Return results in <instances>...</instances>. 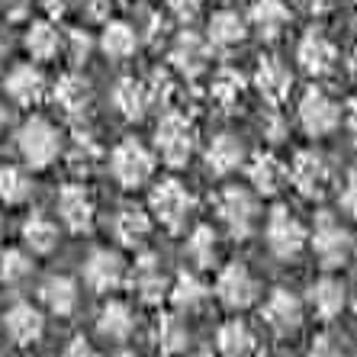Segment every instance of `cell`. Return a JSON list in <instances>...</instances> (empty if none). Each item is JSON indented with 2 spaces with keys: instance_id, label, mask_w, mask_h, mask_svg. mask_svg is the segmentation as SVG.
Segmentation results:
<instances>
[{
  "instance_id": "83f0119b",
  "label": "cell",
  "mask_w": 357,
  "mask_h": 357,
  "mask_svg": "<svg viewBox=\"0 0 357 357\" xmlns=\"http://www.w3.org/2000/svg\"><path fill=\"white\" fill-rule=\"evenodd\" d=\"M248 177H251V183L258 187L261 193H277L280 190V183H283V177H287V171H283V165L271 155V151H261V155H255L251 158V165H248Z\"/></svg>"
},
{
  "instance_id": "4dcf8cb0",
  "label": "cell",
  "mask_w": 357,
  "mask_h": 357,
  "mask_svg": "<svg viewBox=\"0 0 357 357\" xmlns=\"http://www.w3.org/2000/svg\"><path fill=\"white\" fill-rule=\"evenodd\" d=\"M149 232H151V222L139 206H123L116 213V235L126 248H139L142 241L149 238Z\"/></svg>"
},
{
  "instance_id": "484cf974",
  "label": "cell",
  "mask_w": 357,
  "mask_h": 357,
  "mask_svg": "<svg viewBox=\"0 0 357 357\" xmlns=\"http://www.w3.org/2000/svg\"><path fill=\"white\" fill-rule=\"evenodd\" d=\"M59 49H61V36L49 20H36V23L26 29V52H29L36 61H52L59 55Z\"/></svg>"
},
{
  "instance_id": "2e32d148",
  "label": "cell",
  "mask_w": 357,
  "mask_h": 357,
  "mask_svg": "<svg viewBox=\"0 0 357 357\" xmlns=\"http://www.w3.org/2000/svg\"><path fill=\"white\" fill-rule=\"evenodd\" d=\"M255 84H258L261 97L267 100V103H283V100L290 97V87H293V75L290 68L283 65L280 59H274V55H267V59L258 61V71H255Z\"/></svg>"
},
{
  "instance_id": "277c9868",
  "label": "cell",
  "mask_w": 357,
  "mask_h": 357,
  "mask_svg": "<svg viewBox=\"0 0 357 357\" xmlns=\"http://www.w3.org/2000/svg\"><path fill=\"white\" fill-rule=\"evenodd\" d=\"M267 245L277 258L290 261L296 258L303 245H306V229L299 225L296 216H290L287 206H274L271 209V219H267Z\"/></svg>"
},
{
  "instance_id": "d590c367",
  "label": "cell",
  "mask_w": 357,
  "mask_h": 357,
  "mask_svg": "<svg viewBox=\"0 0 357 357\" xmlns=\"http://www.w3.org/2000/svg\"><path fill=\"white\" fill-rule=\"evenodd\" d=\"M49 309L55 316H71L77 306V290H75V280H68V277H52L45 283V290H42Z\"/></svg>"
},
{
  "instance_id": "7dc6e473",
  "label": "cell",
  "mask_w": 357,
  "mask_h": 357,
  "mask_svg": "<svg viewBox=\"0 0 357 357\" xmlns=\"http://www.w3.org/2000/svg\"><path fill=\"white\" fill-rule=\"evenodd\" d=\"M303 3H306V10H312V13H325L335 0H303Z\"/></svg>"
},
{
  "instance_id": "52a82bcc",
  "label": "cell",
  "mask_w": 357,
  "mask_h": 357,
  "mask_svg": "<svg viewBox=\"0 0 357 357\" xmlns=\"http://www.w3.org/2000/svg\"><path fill=\"white\" fill-rule=\"evenodd\" d=\"M338 119H341L338 103L325 91L309 87V91L303 93V100H299V123H303V129H306L309 135H328L335 126H338Z\"/></svg>"
},
{
  "instance_id": "9a60e30c",
  "label": "cell",
  "mask_w": 357,
  "mask_h": 357,
  "mask_svg": "<svg viewBox=\"0 0 357 357\" xmlns=\"http://www.w3.org/2000/svg\"><path fill=\"white\" fill-rule=\"evenodd\" d=\"M84 277H87V283H91L97 293H109L123 283L126 264H123V258H119L116 251L100 248L87 258V264H84Z\"/></svg>"
},
{
  "instance_id": "f5cc1de1",
  "label": "cell",
  "mask_w": 357,
  "mask_h": 357,
  "mask_svg": "<svg viewBox=\"0 0 357 357\" xmlns=\"http://www.w3.org/2000/svg\"><path fill=\"white\" fill-rule=\"evenodd\" d=\"M354 316H357V299H354Z\"/></svg>"
},
{
  "instance_id": "d4e9b609",
  "label": "cell",
  "mask_w": 357,
  "mask_h": 357,
  "mask_svg": "<svg viewBox=\"0 0 357 357\" xmlns=\"http://www.w3.org/2000/svg\"><path fill=\"white\" fill-rule=\"evenodd\" d=\"M3 322H7V332L17 344H33L42 335V316H39V309L29 306V303H17V306L7 312Z\"/></svg>"
},
{
  "instance_id": "f35d334b",
  "label": "cell",
  "mask_w": 357,
  "mask_h": 357,
  "mask_svg": "<svg viewBox=\"0 0 357 357\" xmlns=\"http://www.w3.org/2000/svg\"><path fill=\"white\" fill-rule=\"evenodd\" d=\"M29 258H26L23 251H3V258H0V274H3V280H20V277L29 274Z\"/></svg>"
},
{
  "instance_id": "f907efd6",
  "label": "cell",
  "mask_w": 357,
  "mask_h": 357,
  "mask_svg": "<svg viewBox=\"0 0 357 357\" xmlns=\"http://www.w3.org/2000/svg\"><path fill=\"white\" fill-rule=\"evenodd\" d=\"M3 126H7V109L0 107V129H3Z\"/></svg>"
},
{
  "instance_id": "cb8c5ba5",
  "label": "cell",
  "mask_w": 357,
  "mask_h": 357,
  "mask_svg": "<svg viewBox=\"0 0 357 357\" xmlns=\"http://www.w3.org/2000/svg\"><path fill=\"white\" fill-rule=\"evenodd\" d=\"M55 103L65 109L68 116H84L91 107V84L81 75H65L55 84Z\"/></svg>"
},
{
  "instance_id": "ab89813d",
  "label": "cell",
  "mask_w": 357,
  "mask_h": 357,
  "mask_svg": "<svg viewBox=\"0 0 357 357\" xmlns=\"http://www.w3.org/2000/svg\"><path fill=\"white\" fill-rule=\"evenodd\" d=\"M77 3H81L84 20H91V23L109 20V0H77Z\"/></svg>"
},
{
  "instance_id": "bcb514c9",
  "label": "cell",
  "mask_w": 357,
  "mask_h": 357,
  "mask_svg": "<svg viewBox=\"0 0 357 357\" xmlns=\"http://www.w3.org/2000/svg\"><path fill=\"white\" fill-rule=\"evenodd\" d=\"M42 3H45V10H49L52 17H61V13L68 10V3H71V0H42Z\"/></svg>"
},
{
  "instance_id": "3957f363",
  "label": "cell",
  "mask_w": 357,
  "mask_h": 357,
  "mask_svg": "<svg viewBox=\"0 0 357 357\" xmlns=\"http://www.w3.org/2000/svg\"><path fill=\"white\" fill-rule=\"evenodd\" d=\"M59 149H61L59 129L49 119L33 116L20 129V151H23V158L33 167H49L52 161L59 158Z\"/></svg>"
},
{
  "instance_id": "f546056e",
  "label": "cell",
  "mask_w": 357,
  "mask_h": 357,
  "mask_svg": "<svg viewBox=\"0 0 357 357\" xmlns=\"http://www.w3.org/2000/svg\"><path fill=\"white\" fill-rule=\"evenodd\" d=\"M312 306H316L319 319L332 322L341 312V306H344V280H338V277L316 280V287H312Z\"/></svg>"
},
{
  "instance_id": "9c48e42d",
  "label": "cell",
  "mask_w": 357,
  "mask_h": 357,
  "mask_svg": "<svg viewBox=\"0 0 357 357\" xmlns=\"http://www.w3.org/2000/svg\"><path fill=\"white\" fill-rule=\"evenodd\" d=\"M216 209L219 219L225 222V229L235 235V238H248L251 225H255V199L241 187H225L216 197Z\"/></svg>"
},
{
  "instance_id": "5b68a950",
  "label": "cell",
  "mask_w": 357,
  "mask_h": 357,
  "mask_svg": "<svg viewBox=\"0 0 357 357\" xmlns=\"http://www.w3.org/2000/svg\"><path fill=\"white\" fill-rule=\"evenodd\" d=\"M312 248H316L322 267H341L351 255V235L344 232V225L335 222L332 213H322L316 222V232H312Z\"/></svg>"
},
{
  "instance_id": "d6a6232c",
  "label": "cell",
  "mask_w": 357,
  "mask_h": 357,
  "mask_svg": "<svg viewBox=\"0 0 357 357\" xmlns=\"http://www.w3.org/2000/svg\"><path fill=\"white\" fill-rule=\"evenodd\" d=\"M132 325H135V319H132V312H129L126 303H107L103 312H100V319H97L100 335H107V338H113V341L129 338V335H132Z\"/></svg>"
},
{
  "instance_id": "60d3db41",
  "label": "cell",
  "mask_w": 357,
  "mask_h": 357,
  "mask_svg": "<svg viewBox=\"0 0 357 357\" xmlns=\"http://www.w3.org/2000/svg\"><path fill=\"white\" fill-rule=\"evenodd\" d=\"M309 357H344V351H341L328 335H319V338L312 341V348H309Z\"/></svg>"
},
{
  "instance_id": "4fadbf2b",
  "label": "cell",
  "mask_w": 357,
  "mask_h": 357,
  "mask_svg": "<svg viewBox=\"0 0 357 357\" xmlns=\"http://www.w3.org/2000/svg\"><path fill=\"white\" fill-rule=\"evenodd\" d=\"M171 65L183 77H199L209 65V42L199 39L197 33H181L171 45Z\"/></svg>"
},
{
  "instance_id": "e0dca14e",
  "label": "cell",
  "mask_w": 357,
  "mask_h": 357,
  "mask_svg": "<svg viewBox=\"0 0 357 357\" xmlns=\"http://www.w3.org/2000/svg\"><path fill=\"white\" fill-rule=\"evenodd\" d=\"M113 103H116V109L126 119L139 123L155 103V91H151V84L139 81V77H123L116 84V91H113Z\"/></svg>"
},
{
  "instance_id": "7a4b0ae2",
  "label": "cell",
  "mask_w": 357,
  "mask_h": 357,
  "mask_svg": "<svg viewBox=\"0 0 357 357\" xmlns=\"http://www.w3.org/2000/svg\"><path fill=\"white\" fill-rule=\"evenodd\" d=\"M109 167H113V177H116L123 187H142V183L151 177L155 171V158L151 151L142 145L139 139H123L113 149V158H109Z\"/></svg>"
},
{
  "instance_id": "ba28073f",
  "label": "cell",
  "mask_w": 357,
  "mask_h": 357,
  "mask_svg": "<svg viewBox=\"0 0 357 357\" xmlns=\"http://www.w3.org/2000/svg\"><path fill=\"white\" fill-rule=\"evenodd\" d=\"M190 193L183 190V183L174 181V177L155 183V190H151V209L167 229H181L187 213H190Z\"/></svg>"
},
{
  "instance_id": "ffe728a7",
  "label": "cell",
  "mask_w": 357,
  "mask_h": 357,
  "mask_svg": "<svg viewBox=\"0 0 357 357\" xmlns=\"http://www.w3.org/2000/svg\"><path fill=\"white\" fill-rule=\"evenodd\" d=\"M100 49H103V55H107V59H113V61L132 59L135 49H139V33H135L129 23H123V20H113V23L103 26Z\"/></svg>"
},
{
  "instance_id": "30bf717a",
  "label": "cell",
  "mask_w": 357,
  "mask_h": 357,
  "mask_svg": "<svg viewBox=\"0 0 357 357\" xmlns=\"http://www.w3.org/2000/svg\"><path fill=\"white\" fill-rule=\"evenodd\" d=\"M216 296L222 299V306L229 309H248L258 299V283L251 277V271L245 264H229L216 280Z\"/></svg>"
},
{
  "instance_id": "d6986e66",
  "label": "cell",
  "mask_w": 357,
  "mask_h": 357,
  "mask_svg": "<svg viewBox=\"0 0 357 357\" xmlns=\"http://www.w3.org/2000/svg\"><path fill=\"white\" fill-rule=\"evenodd\" d=\"M248 36V26L245 20L238 17V10H216L209 17V33H206V42L216 45V49H235L241 45Z\"/></svg>"
},
{
  "instance_id": "816d5d0a",
  "label": "cell",
  "mask_w": 357,
  "mask_h": 357,
  "mask_svg": "<svg viewBox=\"0 0 357 357\" xmlns=\"http://www.w3.org/2000/svg\"><path fill=\"white\" fill-rule=\"evenodd\" d=\"M3 55H7V42L0 39V61H3Z\"/></svg>"
},
{
  "instance_id": "44dd1931",
  "label": "cell",
  "mask_w": 357,
  "mask_h": 357,
  "mask_svg": "<svg viewBox=\"0 0 357 357\" xmlns=\"http://www.w3.org/2000/svg\"><path fill=\"white\" fill-rule=\"evenodd\" d=\"M42 91H45V77H42L39 68L33 65H17L7 75V93L23 107H33L42 100Z\"/></svg>"
},
{
  "instance_id": "b9f144b4",
  "label": "cell",
  "mask_w": 357,
  "mask_h": 357,
  "mask_svg": "<svg viewBox=\"0 0 357 357\" xmlns=\"http://www.w3.org/2000/svg\"><path fill=\"white\" fill-rule=\"evenodd\" d=\"M87 55H91V39H87V33L75 29L71 33V61L81 65V61H87Z\"/></svg>"
},
{
  "instance_id": "74e56055",
  "label": "cell",
  "mask_w": 357,
  "mask_h": 357,
  "mask_svg": "<svg viewBox=\"0 0 357 357\" xmlns=\"http://www.w3.org/2000/svg\"><path fill=\"white\" fill-rule=\"evenodd\" d=\"M190 258L199 267H209L216 261V232L209 225H197V232L190 238Z\"/></svg>"
},
{
  "instance_id": "5bb4252c",
  "label": "cell",
  "mask_w": 357,
  "mask_h": 357,
  "mask_svg": "<svg viewBox=\"0 0 357 357\" xmlns=\"http://www.w3.org/2000/svg\"><path fill=\"white\" fill-rule=\"evenodd\" d=\"M59 213L68 222L71 232H91L93 225V199L87 193V187L81 183H68L59 193Z\"/></svg>"
},
{
  "instance_id": "7bdbcfd3",
  "label": "cell",
  "mask_w": 357,
  "mask_h": 357,
  "mask_svg": "<svg viewBox=\"0 0 357 357\" xmlns=\"http://www.w3.org/2000/svg\"><path fill=\"white\" fill-rule=\"evenodd\" d=\"M341 206H344V213H348L351 219H357V171H351L348 187L341 193Z\"/></svg>"
},
{
  "instance_id": "4316f807",
  "label": "cell",
  "mask_w": 357,
  "mask_h": 357,
  "mask_svg": "<svg viewBox=\"0 0 357 357\" xmlns=\"http://www.w3.org/2000/svg\"><path fill=\"white\" fill-rule=\"evenodd\" d=\"M209 93H213V100H216L225 113H235L238 103H241V97H245V81H241V75L235 71V68H219L216 75H213V87H209Z\"/></svg>"
},
{
  "instance_id": "ac0fdd59",
  "label": "cell",
  "mask_w": 357,
  "mask_h": 357,
  "mask_svg": "<svg viewBox=\"0 0 357 357\" xmlns=\"http://www.w3.org/2000/svg\"><path fill=\"white\" fill-rule=\"evenodd\" d=\"M248 20L264 39H277L290 26V7L287 0H248Z\"/></svg>"
},
{
  "instance_id": "ee69618b",
  "label": "cell",
  "mask_w": 357,
  "mask_h": 357,
  "mask_svg": "<svg viewBox=\"0 0 357 357\" xmlns=\"http://www.w3.org/2000/svg\"><path fill=\"white\" fill-rule=\"evenodd\" d=\"M165 3L174 10L177 17H183V20H187V17H197V10L203 7V0H165Z\"/></svg>"
},
{
  "instance_id": "1f68e13d",
  "label": "cell",
  "mask_w": 357,
  "mask_h": 357,
  "mask_svg": "<svg viewBox=\"0 0 357 357\" xmlns=\"http://www.w3.org/2000/svg\"><path fill=\"white\" fill-rule=\"evenodd\" d=\"M206 296H209V287L199 280L197 274H190V271H181L174 287H171V303H174L177 309H187V312L203 306Z\"/></svg>"
},
{
  "instance_id": "11a10c76",
  "label": "cell",
  "mask_w": 357,
  "mask_h": 357,
  "mask_svg": "<svg viewBox=\"0 0 357 357\" xmlns=\"http://www.w3.org/2000/svg\"><path fill=\"white\" fill-rule=\"evenodd\" d=\"M354 3H357V0H354Z\"/></svg>"
},
{
  "instance_id": "f6af8a7d",
  "label": "cell",
  "mask_w": 357,
  "mask_h": 357,
  "mask_svg": "<svg viewBox=\"0 0 357 357\" xmlns=\"http://www.w3.org/2000/svg\"><path fill=\"white\" fill-rule=\"evenodd\" d=\"M61 357H97V351H93L84 338H75V341H71V344L65 348V354H61Z\"/></svg>"
},
{
  "instance_id": "7c38bea8",
  "label": "cell",
  "mask_w": 357,
  "mask_h": 357,
  "mask_svg": "<svg viewBox=\"0 0 357 357\" xmlns=\"http://www.w3.org/2000/svg\"><path fill=\"white\" fill-rule=\"evenodd\" d=\"M264 322L274 328L277 335H293L303 325V306L287 287H277L264 303Z\"/></svg>"
},
{
  "instance_id": "db71d44e",
  "label": "cell",
  "mask_w": 357,
  "mask_h": 357,
  "mask_svg": "<svg viewBox=\"0 0 357 357\" xmlns=\"http://www.w3.org/2000/svg\"><path fill=\"white\" fill-rule=\"evenodd\" d=\"M123 357H135V354H123Z\"/></svg>"
},
{
  "instance_id": "681fc988",
  "label": "cell",
  "mask_w": 357,
  "mask_h": 357,
  "mask_svg": "<svg viewBox=\"0 0 357 357\" xmlns=\"http://www.w3.org/2000/svg\"><path fill=\"white\" fill-rule=\"evenodd\" d=\"M348 71H351V77L357 81V49L351 52V59H348Z\"/></svg>"
},
{
  "instance_id": "c3c4849f",
  "label": "cell",
  "mask_w": 357,
  "mask_h": 357,
  "mask_svg": "<svg viewBox=\"0 0 357 357\" xmlns=\"http://www.w3.org/2000/svg\"><path fill=\"white\" fill-rule=\"evenodd\" d=\"M348 132H351V139H354V145H357V103H351V113H348Z\"/></svg>"
},
{
  "instance_id": "7402d4cb",
  "label": "cell",
  "mask_w": 357,
  "mask_h": 357,
  "mask_svg": "<svg viewBox=\"0 0 357 357\" xmlns=\"http://www.w3.org/2000/svg\"><path fill=\"white\" fill-rule=\"evenodd\" d=\"M135 290L142 293V299L145 303H161V299L167 296V280H165V271H161L158 258L155 255H142L139 261H135Z\"/></svg>"
},
{
  "instance_id": "8992f818",
  "label": "cell",
  "mask_w": 357,
  "mask_h": 357,
  "mask_svg": "<svg viewBox=\"0 0 357 357\" xmlns=\"http://www.w3.org/2000/svg\"><path fill=\"white\" fill-rule=\"evenodd\" d=\"M290 177L296 183V190L309 199H322L328 193V187H332V167L316 151H299L293 158Z\"/></svg>"
},
{
  "instance_id": "8fae6325",
  "label": "cell",
  "mask_w": 357,
  "mask_h": 357,
  "mask_svg": "<svg viewBox=\"0 0 357 357\" xmlns=\"http://www.w3.org/2000/svg\"><path fill=\"white\" fill-rule=\"evenodd\" d=\"M296 59H299V68L312 77H322L328 75L338 61V49L335 42L322 33V29H309L303 39H299V49H296Z\"/></svg>"
},
{
  "instance_id": "6da1fadb",
  "label": "cell",
  "mask_w": 357,
  "mask_h": 357,
  "mask_svg": "<svg viewBox=\"0 0 357 357\" xmlns=\"http://www.w3.org/2000/svg\"><path fill=\"white\" fill-rule=\"evenodd\" d=\"M193 139H197V135H193V123L183 116V113L171 109V113L161 116L155 142H158L161 158H165L171 167L187 165V158H190V151H193Z\"/></svg>"
},
{
  "instance_id": "8d00e7d4",
  "label": "cell",
  "mask_w": 357,
  "mask_h": 357,
  "mask_svg": "<svg viewBox=\"0 0 357 357\" xmlns=\"http://www.w3.org/2000/svg\"><path fill=\"white\" fill-rule=\"evenodd\" d=\"M33 190L29 177L20 171V167H0V199L7 203H23Z\"/></svg>"
},
{
  "instance_id": "836d02e7",
  "label": "cell",
  "mask_w": 357,
  "mask_h": 357,
  "mask_svg": "<svg viewBox=\"0 0 357 357\" xmlns=\"http://www.w3.org/2000/svg\"><path fill=\"white\" fill-rule=\"evenodd\" d=\"M23 238H26V245L33 251H39V255H49L55 245H59V229H55V222L52 219H45V216H29L26 219V225H23Z\"/></svg>"
},
{
  "instance_id": "f1b7e54d",
  "label": "cell",
  "mask_w": 357,
  "mask_h": 357,
  "mask_svg": "<svg viewBox=\"0 0 357 357\" xmlns=\"http://www.w3.org/2000/svg\"><path fill=\"white\" fill-rule=\"evenodd\" d=\"M241 155H245V149H241V142L235 139L232 132H222L213 139V145H209L206 151V165L213 174H229L232 167H238Z\"/></svg>"
},
{
  "instance_id": "603a6c76",
  "label": "cell",
  "mask_w": 357,
  "mask_h": 357,
  "mask_svg": "<svg viewBox=\"0 0 357 357\" xmlns=\"http://www.w3.org/2000/svg\"><path fill=\"white\" fill-rule=\"evenodd\" d=\"M219 344V357H255L258 354V341L251 335V328L241 319H232L225 322L216 335Z\"/></svg>"
},
{
  "instance_id": "e575fe53",
  "label": "cell",
  "mask_w": 357,
  "mask_h": 357,
  "mask_svg": "<svg viewBox=\"0 0 357 357\" xmlns=\"http://www.w3.org/2000/svg\"><path fill=\"white\" fill-rule=\"evenodd\" d=\"M155 338H158L161 354H177V351L187 348V325L181 322V316L161 312L158 325H155Z\"/></svg>"
}]
</instances>
